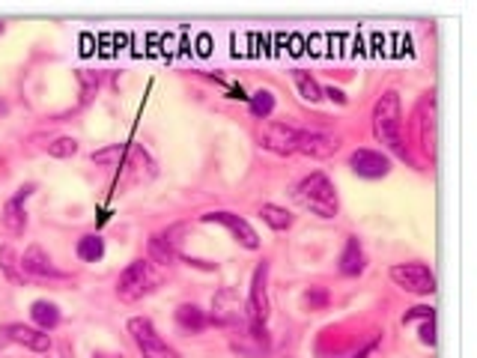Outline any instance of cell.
Returning <instances> with one entry per match:
<instances>
[{"mask_svg": "<svg viewBox=\"0 0 477 358\" xmlns=\"http://www.w3.org/2000/svg\"><path fill=\"white\" fill-rule=\"evenodd\" d=\"M275 93L271 90H257L254 96H251V102H248V108L251 114H254L257 120H269L271 117V111H275Z\"/></svg>", "mask_w": 477, "mask_h": 358, "instance_id": "cell-26", "label": "cell"}, {"mask_svg": "<svg viewBox=\"0 0 477 358\" xmlns=\"http://www.w3.org/2000/svg\"><path fill=\"white\" fill-rule=\"evenodd\" d=\"M301 141V129L289 123H262L260 129V147L275 152V156H296Z\"/></svg>", "mask_w": 477, "mask_h": 358, "instance_id": "cell-8", "label": "cell"}, {"mask_svg": "<svg viewBox=\"0 0 477 358\" xmlns=\"http://www.w3.org/2000/svg\"><path fill=\"white\" fill-rule=\"evenodd\" d=\"M75 78H78V84H81V102H90L93 96L99 93L102 72H96V69H78Z\"/></svg>", "mask_w": 477, "mask_h": 358, "instance_id": "cell-27", "label": "cell"}, {"mask_svg": "<svg viewBox=\"0 0 477 358\" xmlns=\"http://www.w3.org/2000/svg\"><path fill=\"white\" fill-rule=\"evenodd\" d=\"M125 328H129L132 341L138 344L143 358H182V353L173 350V346L159 335V328H155L150 317H132L129 323H125Z\"/></svg>", "mask_w": 477, "mask_h": 358, "instance_id": "cell-4", "label": "cell"}, {"mask_svg": "<svg viewBox=\"0 0 477 358\" xmlns=\"http://www.w3.org/2000/svg\"><path fill=\"white\" fill-rule=\"evenodd\" d=\"M296 197H298L301 207H305L310 216H316V218L328 221V218H337V212H340L337 188H335V182L328 179L326 170L307 173V177L296 186Z\"/></svg>", "mask_w": 477, "mask_h": 358, "instance_id": "cell-2", "label": "cell"}, {"mask_svg": "<svg viewBox=\"0 0 477 358\" xmlns=\"http://www.w3.org/2000/svg\"><path fill=\"white\" fill-rule=\"evenodd\" d=\"M45 358H75V346L69 341H51Z\"/></svg>", "mask_w": 477, "mask_h": 358, "instance_id": "cell-30", "label": "cell"}, {"mask_svg": "<svg viewBox=\"0 0 477 358\" xmlns=\"http://www.w3.org/2000/svg\"><path fill=\"white\" fill-rule=\"evenodd\" d=\"M260 218L266 221V225L275 230V234H287V230L296 225V216H293V212L284 209V207H278V203H262Z\"/></svg>", "mask_w": 477, "mask_h": 358, "instance_id": "cell-22", "label": "cell"}, {"mask_svg": "<svg viewBox=\"0 0 477 358\" xmlns=\"http://www.w3.org/2000/svg\"><path fill=\"white\" fill-rule=\"evenodd\" d=\"M129 147L132 143H108V147H102V150H93L90 161L102 164V168H123L125 156H129Z\"/></svg>", "mask_w": 477, "mask_h": 358, "instance_id": "cell-23", "label": "cell"}, {"mask_svg": "<svg viewBox=\"0 0 477 358\" xmlns=\"http://www.w3.org/2000/svg\"><path fill=\"white\" fill-rule=\"evenodd\" d=\"M177 245H173V239L168 234H155L150 236V245H147V260L155 266H161V269H168L177 263Z\"/></svg>", "mask_w": 477, "mask_h": 358, "instance_id": "cell-19", "label": "cell"}, {"mask_svg": "<svg viewBox=\"0 0 477 358\" xmlns=\"http://www.w3.org/2000/svg\"><path fill=\"white\" fill-rule=\"evenodd\" d=\"M417 132H421V150L424 156L436 159V102L433 93H427L421 99V108H417Z\"/></svg>", "mask_w": 477, "mask_h": 358, "instance_id": "cell-15", "label": "cell"}, {"mask_svg": "<svg viewBox=\"0 0 477 358\" xmlns=\"http://www.w3.org/2000/svg\"><path fill=\"white\" fill-rule=\"evenodd\" d=\"M6 114H9V102H6V99H0V120H4Z\"/></svg>", "mask_w": 477, "mask_h": 358, "instance_id": "cell-36", "label": "cell"}, {"mask_svg": "<svg viewBox=\"0 0 477 358\" xmlns=\"http://www.w3.org/2000/svg\"><path fill=\"white\" fill-rule=\"evenodd\" d=\"M159 287H161V272L147 257L132 260V263L120 272V278H116V296H120V302L125 305H134V302H141V298L152 296Z\"/></svg>", "mask_w": 477, "mask_h": 358, "instance_id": "cell-3", "label": "cell"}, {"mask_svg": "<svg viewBox=\"0 0 477 358\" xmlns=\"http://www.w3.org/2000/svg\"><path fill=\"white\" fill-rule=\"evenodd\" d=\"M0 272L9 280V284H24L27 275L22 269V254L13 245H0Z\"/></svg>", "mask_w": 477, "mask_h": 358, "instance_id": "cell-21", "label": "cell"}, {"mask_svg": "<svg viewBox=\"0 0 477 358\" xmlns=\"http://www.w3.org/2000/svg\"><path fill=\"white\" fill-rule=\"evenodd\" d=\"M364 269H367V251L362 245V239L346 236L344 254H340V275L358 278V275H364Z\"/></svg>", "mask_w": 477, "mask_h": 358, "instance_id": "cell-17", "label": "cell"}, {"mask_svg": "<svg viewBox=\"0 0 477 358\" xmlns=\"http://www.w3.org/2000/svg\"><path fill=\"white\" fill-rule=\"evenodd\" d=\"M417 335H421V344L436 346V317L421 319V328H417Z\"/></svg>", "mask_w": 477, "mask_h": 358, "instance_id": "cell-31", "label": "cell"}, {"mask_svg": "<svg viewBox=\"0 0 477 358\" xmlns=\"http://www.w3.org/2000/svg\"><path fill=\"white\" fill-rule=\"evenodd\" d=\"M269 314H271V302H269V263H262L254 269L251 275V289L245 298V317L248 323L254 326H269Z\"/></svg>", "mask_w": 477, "mask_h": 358, "instance_id": "cell-5", "label": "cell"}, {"mask_svg": "<svg viewBox=\"0 0 477 358\" xmlns=\"http://www.w3.org/2000/svg\"><path fill=\"white\" fill-rule=\"evenodd\" d=\"M430 317H436V311H433V308H412V311H408L406 317H403V323L408 326V323H415V319H430Z\"/></svg>", "mask_w": 477, "mask_h": 358, "instance_id": "cell-32", "label": "cell"}, {"mask_svg": "<svg viewBox=\"0 0 477 358\" xmlns=\"http://www.w3.org/2000/svg\"><path fill=\"white\" fill-rule=\"evenodd\" d=\"M36 191L33 182H27V186H22L15 191L13 197H9L4 207H0V225H4V230L9 236H24L27 230V209H24V200L31 197Z\"/></svg>", "mask_w": 477, "mask_h": 358, "instance_id": "cell-11", "label": "cell"}, {"mask_svg": "<svg viewBox=\"0 0 477 358\" xmlns=\"http://www.w3.org/2000/svg\"><path fill=\"white\" fill-rule=\"evenodd\" d=\"M22 269H24L27 278H36V280H60V278H66L63 269L51 260V254H48L42 245H36V242L24 248Z\"/></svg>", "mask_w": 477, "mask_h": 358, "instance_id": "cell-12", "label": "cell"}, {"mask_svg": "<svg viewBox=\"0 0 477 358\" xmlns=\"http://www.w3.org/2000/svg\"><path fill=\"white\" fill-rule=\"evenodd\" d=\"M373 346H376V344H370V346H364V350H358V353H353V355H344V358H367L370 353H373Z\"/></svg>", "mask_w": 477, "mask_h": 358, "instance_id": "cell-34", "label": "cell"}, {"mask_svg": "<svg viewBox=\"0 0 477 358\" xmlns=\"http://www.w3.org/2000/svg\"><path fill=\"white\" fill-rule=\"evenodd\" d=\"M236 341H233V350L242 353L245 358H260L271 350V337H269V326H254L245 323L236 328Z\"/></svg>", "mask_w": 477, "mask_h": 358, "instance_id": "cell-14", "label": "cell"}, {"mask_svg": "<svg viewBox=\"0 0 477 358\" xmlns=\"http://www.w3.org/2000/svg\"><path fill=\"white\" fill-rule=\"evenodd\" d=\"M301 305H305L307 311L319 314L331 305V293L326 287H310V289H305V296H301Z\"/></svg>", "mask_w": 477, "mask_h": 358, "instance_id": "cell-29", "label": "cell"}, {"mask_svg": "<svg viewBox=\"0 0 477 358\" xmlns=\"http://www.w3.org/2000/svg\"><path fill=\"white\" fill-rule=\"evenodd\" d=\"M337 147L340 143L335 138H328V134H323V132H301V141H298L301 156L316 159V161L331 159L337 152Z\"/></svg>", "mask_w": 477, "mask_h": 358, "instance_id": "cell-16", "label": "cell"}, {"mask_svg": "<svg viewBox=\"0 0 477 358\" xmlns=\"http://www.w3.org/2000/svg\"><path fill=\"white\" fill-rule=\"evenodd\" d=\"M388 275L400 289L412 296H433L436 293V275L427 263H394Z\"/></svg>", "mask_w": 477, "mask_h": 358, "instance_id": "cell-6", "label": "cell"}, {"mask_svg": "<svg viewBox=\"0 0 477 358\" xmlns=\"http://www.w3.org/2000/svg\"><path fill=\"white\" fill-rule=\"evenodd\" d=\"M323 99H331V102H337V105H346V102H349V99H346V93L340 90V87H335V84H331V87H323Z\"/></svg>", "mask_w": 477, "mask_h": 358, "instance_id": "cell-33", "label": "cell"}, {"mask_svg": "<svg viewBox=\"0 0 477 358\" xmlns=\"http://www.w3.org/2000/svg\"><path fill=\"white\" fill-rule=\"evenodd\" d=\"M173 319H177V328L182 335H200V332H206V328L212 326L209 323V314L203 311L200 305H194V302H185L177 308V314H173Z\"/></svg>", "mask_w": 477, "mask_h": 358, "instance_id": "cell-18", "label": "cell"}, {"mask_svg": "<svg viewBox=\"0 0 477 358\" xmlns=\"http://www.w3.org/2000/svg\"><path fill=\"white\" fill-rule=\"evenodd\" d=\"M373 138L397 159H406L403 141V102L397 90H385L373 105Z\"/></svg>", "mask_w": 477, "mask_h": 358, "instance_id": "cell-1", "label": "cell"}, {"mask_svg": "<svg viewBox=\"0 0 477 358\" xmlns=\"http://www.w3.org/2000/svg\"><path fill=\"white\" fill-rule=\"evenodd\" d=\"M93 358H123V353H93Z\"/></svg>", "mask_w": 477, "mask_h": 358, "instance_id": "cell-35", "label": "cell"}, {"mask_svg": "<svg viewBox=\"0 0 477 358\" xmlns=\"http://www.w3.org/2000/svg\"><path fill=\"white\" fill-rule=\"evenodd\" d=\"M4 31H6V24H4V22H0V36H4Z\"/></svg>", "mask_w": 477, "mask_h": 358, "instance_id": "cell-37", "label": "cell"}, {"mask_svg": "<svg viewBox=\"0 0 477 358\" xmlns=\"http://www.w3.org/2000/svg\"><path fill=\"white\" fill-rule=\"evenodd\" d=\"M48 156H51V159H72V156H78V150H81V147H78V141L72 138V134H60V138H54L51 143H48Z\"/></svg>", "mask_w": 477, "mask_h": 358, "instance_id": "cell-28", "label": "cell"}, {"mask_svg": "<svg viewBox=\"0 0 477 358\" xmlns=\"http://www.w3.org/2000/svg\"><path fill=\"white\" fill-rule=\"evenodd\" d=\"M349 168H353L355 177H362V179H385L388 173H391V156L382 150L358 147L353 156H349Z\"/></svg>", "mask_w": 477, "mask_h": 358, "instance_id": "cell-10", "label": "cell"}, {"mask_svg": "<svg viewBox=\"0 0 477 358\" xmlns=\"http://www.w3.org/2000/svg\"><path fill=\"white\" fill-rule=\"evenodd\" d=\"M0 335H4L6 341H13V344L24 346V350H31V353H39V355H45L48 346H51V341H54L48 332H42V328H36V326H27V323H6L4 328H0Z\"/></svg>", "mask_w": 477, "mask_h": 358, "instance_id": "cell-13", "label": "cell"}, {"mask_svg": "<svg viewBox=\"0 0 477 358\" xmlns=\"http://www.w3.org/2000/svg\"><path fill=\"white\" fill-rule=\"evenodd\" d=\"M209 323L212 326H221V328H239L248 323L245 317V302H239L236 289H221V293L212 298V314H209Z\"/></svg>", "mask_w": 477, "mask_h": 358, "instance_id": "cell-9", "label": "cell"}, {"mask_svg": "<svg viewBox=\"0 0 477 358\" xmlns=\"http://www.w3.org/2000/svg\"><path fill=\"white\" fill-rule=\"evenodd\" d=\"M75 254H78V260H84V263H99V260L105 257V236L84 234L81 239H78Z\"/></svg>", "mask_w": 477, "mask_h": 358, "instance_id": "cell-24", "label": "cell"}, {"mask_svg": "<svg viewBox=\"0 0 477 358\" xmlns=\"http://www.w3.org/2000/svg\"><path fill=\"white\" fill-rule=\"evenodd\" d=\"M203 225H221L227 234L239 242L242 248H248V251H257L260 248V234L254 227H251V221L248 218H242L236 216V212H230V209H212L206 212V216H200Z\"/></svg>", "mask_w": 477, "mask_h": 358, "instance_id": "cell-7", "label": "cell"}, {"mask_svg": "<svg viewBox=\"0 0 477 358\" xmlns=\"http://www.w3.org/2000/svg\"><path fill=\"white\" fill-rule=\"evenodd\" d=\"M293 81H296L298 96H301V99H305V102H310V105L323 102V84H319L310 72H305V69H293Z\"/></svg>", "mask_w": 477, "mask_h": 358, "instance_id": "cell-25", "label": "cell"}, {"mask_svg": "<svg viewBox=\"0 0 477 358\" xmlns=\"http://www.w3.org/2000/svg\"><path fill=\"white\" fill-rule=\"evenodd\" d=\"M31 319L36 328H42V332L51 335L54 328L63 323V314H60V308H57L54 302H48V298H36V302L31 305Z\"/></svg>", "mask_w": 477, "mask_h": 358, "instance_id": "cell-20", "label": "cell"}]
</instances>
